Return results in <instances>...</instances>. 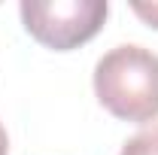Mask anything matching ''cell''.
Listing matches in <instances>:
<instances>
[{"label":"cell","mask_w":158,"mask_h":155,"mask_svg":"<svg viewBox=\"0 0 158 155\" xmlns=\"http://www.w3.org/2000/svg\"><path fill=\"white\" fill-rule=\"evenodd\" d=\"M94 94L122 122H152L158 116V55L143 46H116L94 64Z\"/></svg>","instance_id":"1"},{"label":"cell","mask_w":158,"mask_h":155,"mask_svg":"<svg viewBox=\"0 0 158 155\" xmlns=\"http://www.w3.org/2000/svg\"><path fill=\"white\" fill-rule=\"evenodd\" d=\"M21 24L40 46L70 52L98 37L110 3L106 0H21Z\"/></svg>","instance_id":"2"},{"label":"cell","mask_w":158,"mask_h":155,"mask_svg":"<svg viewBox=\"0 0 158 155\" xmlns=\"http://www.w3.org/2000/svg\"><path fill=\"white\" fill-rule=\"evenodd\" d=\"M118 155H158V122L146 125L131 140H125V146H122Z\"/></svg>","instance_id":"3"},{"label":"cell","mask_w":158,"mask_h":155,"mask_svg":"<svg viewBox=\"0 0 158 155\" xmlns=\"http://www.w3.org/2000/svg\"><path fill=\"white\" fill-rule=\"evenodd\" d=\"M131 9H134L149 27H155V31H158V3H140V0H134Z\"/></svg>","instance_id":"4"},{"label":"cell","mask_w":158,"mask_h":155,"mask_svg":"<svg viewBox=\"0 0 158 155\" xmlns=\"http://www.w3.org/2000/svg\"><path fill=\"white\" fill-rule=\"evenodd\" d=\"M0 155H9V137H6L3 125H0Z\"/></svg>","instance_id":"5"}]
</instances>
